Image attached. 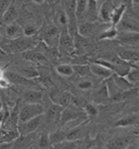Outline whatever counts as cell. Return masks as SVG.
Listing matches in <instances>:
<instances>
[{
	"label": "cell",
	"mask_w": 139,
	"mask_h": 149,
	"mask_svg": "<svg viewBox=\"0 0 139 149\" xmlns=\"http://www.w3.org/2000/svg\"><path fill=\"white\" fill-rule=\"evenodd\" d=\"M39 39L36 36L32 37H22L16 38V39H10V41H7L2 45L1 49L5 54H17V52H24L29 49H32L33 47H36Z\"/></svg>",
	"instance_id": "1"
},
{
	"label": "cell",
	"mask_w": 139,
	"mask_h": 149,
	"mask_svg": "<svg viewBox=\"0 0 139 149\" xmlns=\"http://www.w3.org/2000/svg\"><path fill=\"white\" fill-rule=\"evenodd\" d=\"M39 36L41 41L49 48H57L60 37V29L54 22L44 24L39 29Z\"/></svg>",
	"instance_id": "2"
},
{
	"label": "cell",
	"mask_w": 139,
	"mask_h": 149,
	"mask_svg": "<svg viewBox=\"0 0 139 149\" xmlns=\"http://www.w3.org/2000/svg\"><path fill=\"white\" fill-rule=\"evenodd\" d=\"M44 109L41 104H26L19 110V121H26L29 119L44 115Z\"/></svg>",
	"instance_id": "3"
},
{
	"label": "cell",
	"mask_w": 139,
	"mask_h": 149,
	"mask_svg": "<svg viewBox=\"0 0 139 149\" xmlns=\"http://www.w3.org/2000/svg\"><path fill=\"white\" fill-rule=\"evenodd\" d=\"M41 119H42V115L33 117L26 121H19L17 125V130L20 136H28L30 134H33L41 124Z\"/></svg>",
	"instance_id": "4"
},
{
	"label": "cell",
	"mask_w": 139,
	"mask_h": 149,
	"mask_svg": "<svg viewBox=\"0 0 139 149\" xmlns=\"http://www.w3.org/2000/svg\"><path fill=\"white\" fill-rule=\"evenodd\" d=\"M57 48L60 52H63L66 55H70L75 51L74 38L69 33V31H60V37H59Z\"/></svg>",
	"instance_id": "5"
},
{
	"label": "cell",
	"mask_w": 139,
	"mask_h": 149,
	"mask_svg": "<svg viewBox=\"0 0 139 149\" xmlns=\"http://www.w3.org/2000/svg\"><path fill=\"white\" fill-rule=\"evenodd\" d=\"M83 116H86V113H83V111H80L77 107L76 108H71L70 106H68V107L63 109L59 123L61 125H67L68 123H71V121L82 119Z\"/></svg>",
	"instance_id": "6"
},
{
	"label": "cell",
	"mask_w": 139,
	"mask_h": 149,
	"mask_svg": "<svg viewBox=\"0 0 139 149\" xmlns=\"http://www.w3.org/2000/svg\"><path fill=\"white\" fill-rule=\"evenodd\" d=\"M118 40L120 44L126 46V47H137L138 46L139 36L138 32L136 31H119V33H117Z\"/></svg>",
	"instance_id": "7"
},
{
	"label": "cell",
	"mask_w": 139,
	"mask_h": 149,
	"mask_svg": "<svg viewBox=\"0 0 139 149\" xmlns=\"http://www.w3.org/2000/svg\"><path fill=\"white\" fill-rule=\"evenodd\" d=\"M22 57L28 61L37 62V63H44V62L48 61V57L44 55V51H41L40 49L37 50V48H35V47L32 49L24 51Z\"/></svg>",
	"instance_id": "8"
},
{
	"label": "cell",
	"mask_w": 139,
	"mask_h": 149,
	"mask_svg": "<svg viewBox=\"0 0 139 149\" xmlns=\"http://www.w3.org/2000/svg\"><path fill=\"white\" fill-rule=\"evenodd\" d=\"M116 27H118L117 30L119 31H136V32H138V19H135L133 17H126L124 15Z\"/></svg>",
	"instance_id": "9"
},
{
	"label": "cell",
	"mask_w": 139,
	"mask_h": 149,
	"mask_svg": "<svg viewBox=\"0 0 139 149\" xmlns=\"http://www.w3.org/2000/svg\"><path fill=\"white\" fill-rule=\"evenodd\" d=\"M89 70H90V74L92 76H95L99 79H102V80H106L108 78H110L114 74L111 70H109L106 67L101 66L99 63H96V62H91L89 65Z\"/></svg>",
	"instance_id": "10"
},
{
	"label": "cell",
	"mask_w": 139,
	"mask_h": 149,
	"mask_svg": "<svg viewBox=\"0 0 139 149\" xmlns=\"http://www.w3.org/2000/svg\"><path fill=\"white\" fill-rule=\"evenodd\" d=\"M5 35L9 40L22 37L24 36V28L17 21H13L10 24H7L6 28H5Z\"/></svg>",
	"instance_id": "11"
},
{
	"label": "cell",
	"mask_w": 139,
	"mask_h": 149,
	"mask_svg": "<svg viewBox=\"0 0 139 149\" xmlns=\"http://www.w3.org/2000/svg\"><path fill=\"white\" fill-rule=\"evenodd\" d=\"M97 2L98 1H96V0H88L87 1V7H86V11L83 15V17H85L83 20L95 22L98 19V5H97Z\"/></svg>",
	"instance_id": "12"
},
{
	"label": "cell",
	"mask_w": 139,
	"mask_h": 149,
	"mask_svg": "<svg viewBox=\"0 0 139 149\" xmlns=\"http://www.w3.org/2000/svg\"><path fill=\"white\" fill-rule=\"evenodd\" d=\"M114 8L115 6L111 0H104L101 7L98 8V18H100L104 21H109Z\"/></svg>",
	"instance_id": "13"
},
{
	"label": "cell",
	"mask_w": 139,
	"mask_h": 149,
	"mask_svg": "<svg viewBox=\"0 0 139 149\" xmlns=\"http://www.w3.org/2000/svg\"><path fill=\"white\" fill-rule=\"evenodd\" d=\"M133 141V138L128 136H120L117 138H114L111 141L106 145L107 148H116V149H124L128 148Z\"/></svg>",
	"instance_id": "14"
},
{
	"label": "cell",
	"mask_w": 139,
	"mask_h": 149,
	"mask_svg": "<svg viewBox=\"0 0 139 149\" xmlns=\"http://www.w3.org/2000/svg\"><path fill=\"white\" fill-rule=\"evenodd\" d=\"M22 100L26 104H41L42 101V93L35 89L26 90L22 93Z\"/></svg>",
	"instance_id": "15"
},
{
	"label": "cell",
	"mask_w": 139,
	"mask_h": 149,
	"mask_svg": "<svg viewBox=\"0 0 139 149\" xmlns=\"http://www.w3.org/2000/svg\"><path fill=\"white\" fill-rule=\"evenodd\" d=\"M138 95V87L135 86V87L130 88V89H127V90H119L118 93H116L115 95L110 96L109 100L110 101H122V100H126L133 96H137Z\"/></svg>",
	"instance_id": "16"
},
{
	"label": "cell",
	"mask_w": 139,
	"mask_h": 149,
	"mask_svg": "<svg viewBox=\"0 0 139 149\" xmlns=\"http://www.w3.org/2000/svg\"><path fill=\"white\" fill-rule=\"evenodd\" d=\"M55 25L60 29V31H68V16L65 9H58L55 13Z\"/></svg>",
	"instance_id": "17"
},
{
	"label": "cell",
	"mask_w": 139,
	"mask_h": 149,
	"mask_svg": "<svg viewBox=\"0 0 139 149\" xmlns=\"http://www.w3.org/2000/svg\"><path fill=\"white\" fill-rule=\"evenodd\" d=\"M63 107L58 105L56 102H54L52 105L48 108V110L46 111V118L48 121H52V123H59L60 120V115L63 111Z\"/></svg>",
	"instance_id": "18"
},
{
	"label": "cell",
	"mask_w": 139,
	"mask_h": 149,
	"mask_svg": "<svg viewBox=\"0 0 139 149\" xmlns=\"http://www.w3.org/2000/svg\"><path fill=\"white\" fill-rule=\"evenodd\" d=\"M77 32L79 35H81L83 37H89L92 31L95 29V24L91 21H87V20H81L79 22H77Z\"/></svg>",
	"instance_id": "19"
},
{
	"label": "cell",
	"mask_w": 139,
	"mask_h": 149,
	"mask_svg": "<svg viewBox=\"0 0 139 149\" xmlns=\"http://www.w3.org/2000/svg\"><path fill=\"white\" fill-rule=\"evenodd\" d=\"M118 57L120 59L125 60L128 63L129 62H138V51L135 49H120L118 52Z\"/></svg>",
	"instance_id": "20"
},
{
	"label": "cell",
	"mask_w": 139,
	"mask_h": 149,
	"mask_svg": "<svg viewBox=\"0 0 139 149\" xmlns=\"http://www.w3.org/2000/svg\"><path fill=\"white\" fill-rule=\"evenodd\" d=\"M1 18H2V22H5L6 25L13 22V21H16L17 18H18V9H17V7L13 5V3H10V6L6 9V11L2 13Z\"/></svg>",
	"instance_id": "21"
},
{
	"label": "cell",
	"mask_w": 139,
	"mask_h": 149,
	"mask_svg": "<svg viewBox=\"0 0 139 149\" xmlns=\"http://www.w3.org/2000/svg\"><path fill=\"white\" fill-rule=\"evenodd\" d=\"M109 100V93H108L106 82H104L95 93V104H106Z\"/></svg>",
	"instance_id": "22"
},
{
	"label": "cell",
	"mask_w": 139,
	"mask_h": 149,
	"mask_svg": "<svg viewBox=\"0 0 139 149\" xmlns=\"http://www.w3.org/2000/svg\"><path fill=\"white\" fill-rule=\"evenodd\" d=\"M82 134H83V124L80 123L66 132V140H79L80 138H82Z\"/></svg>",
	"instance_id": "23"
},
{
	"label": "cell",
	"mask_w": 139,
	"mask_h": 149,
	"mask_svg": "<svg viewBox=\"0 0 139 149\" xmlns=\"http://www.w3.org/2000/svg\"><path fill=\"white\" fill-rule=\"evenodd\" d=\"M127 10V7L125 5H119V6L115 7L114 10H113V13H111V16H110V22H111V26H117V24L119 22V20L121 19V17L125 15Z\"/></svg>",
	"instance_id": "24"
},
{
	"label": "cell",
	"mask_w": 139,
	"mask_h": 149,
	"mask_svg": "<svg viewBox=\"0 0 139 149\" xmlns=\"http://www.w3.org/2000/svg\"><path fill=\"white\" fill-rule=\"evenodd\" d=\"M111 77H113V80H114V82L116 84V86L118 87L119 90H127V89H130V88L137 86V85L130 84L124 76H119V74H113Z\"/></svg>",
	"instance_id": "25"
},
{
	"label": "cell",
	"mask_w": 139,
	"mask_h": 149,
	"mask_svg": "<svg viewBox=\"0 0 139 149\" xmlns=\"http://www.w3.org/2000/svg\"><path fill=\"white\" fill-rule=\"evenodd\" d=\"M137 124H138V115L133 113V115H129V116L118 119L115 126L116 127H130Z\"/></svg>",
	"instance_id": "26"
},
{
	"label": "cell",
	"mask_w": 139,
	"mask_h": 149,
	"mask_svg": "<svg viewBox=\"0 0 139 149\" xmlns=\"http://www.w3.org/2000/svg\"><path fill=\"white\" fill-rule=\"evenodd\" d=\"M72 101H74V96H72V93H69V91H63V93H60L58 95L56 104L60 105L63 108H66V107H68V106L71 105Z\"/></svg>",
	"instance_id": "27"
},
{
	"label": "cell",
	"mask_w": 139,
	"mask_h": 149,
	"mask_svg": "<svg viewBox=\"0 0 139 149\" xmlns=\"http://www.w3.org/2000/svg\"><path fill=\"white\" fill-rule=\"evenodd\" d=\"M87 1L88 0H76L75 1V13H76L77 22L83 20V15L86 11Z\"/></svg>",
	"instance_id": "28"
},
{
	"label": "cell",
	"mask_w": 139,
	"mask_h": 149,
	"mask_svg": "<svg viewBox=\"0 0 139 149\" xmlns=\"http://www.w3.org/2000/svg\"><path fill=\"white\" fill-rule=\"evenodd\" d=\"M117 33H118L117 27L110 26L109 28L105 29L104 31H101L98 39H99V40H110V39H115V38H117Z\"/></svg>",
	"instance_id": "29"
},
{
	"label": "cell",
	"mask_w": 139,
	"mask_h": 149,
	"mask_svg": "<svg viewBox=\"0 0 139 149\" xmlns=\"http://www.w3.org/2000/svg\"><path fill=\"white\" fill-rule=\"evenodd\" d=\"M48 136H49V141H50V145L51 147H52L54 145L66 140V131L56 130L54 131V132H51V134H49Z\"/></svg>",
	"instance_id": "30"
},
{
	"label": "cell",
	"mask_w": 139,
	"mask_h": 149,
	"mask_svg": "<svg viewBox=\"0 0 139 149\" xmlns=\"http://www.w3.org/2000/svg\"><path fill=\"white\" fill-rule=\"evenodd\" d=\"M56 71L63 77H71L72 74H75L74 72V67L69 63H61V65L57 66Z\"/></svg>",
	"instance_id": "31"
},
{
	"label": "cell",
	"mask_w": 139,
	"mask_h": 149,
	"mask_svg": "<svg viewBox=\"0 0 139 149\" xmlns=\"http://www.w3.org/2000/svg\"><path fill=\"white\" fill-rule=\"evenodd\" d=\"M72 67H74V72H76L81 77H87L90 74L89 63H77Z\"/></svg>",
	"instance_id": "32"
},
{
	"label": "cell",
	"mask_w": 139,
	"mask_h": 149,
	"mask_svg": "<svg viewBox=\"0 0 139 149\" xmlns=\"http://www.w3.org/2000/svg\"><path fill=\"white\" fill-rule=\"evenodd\" d=\"M124 77H125V78H126L127 80L129 81L130 84H133V85H137V84H138V80H139L138 68H130L129 69V71H128Z\"/></svg>",
	"instance_id": "33"
},
{
	"label": "cell",
	"mask_w": 139,
	"mask_h": 149,
	"mask_svg": "<svg viewBox=\"0 0 139 149\" xmlns=\"http://www.w3.org/2000/svg\"><path fill=\"white\" fill-rule=\"evenodd\" d=\"M22 28H24V36H27V37L36 36L39 31V28L36 25H33V24H28V25L22 27Z\"/></svg>",
	"instance_id": "34"
},
{
	"label": "cell",
	"mask_w": 139,
	"mask_h": 149,
	"mask_svg": "<svg viewBox=\"0 0 139 149\" xmlns=\"http://www.w3.org/2000/svg\"><path fill=\"white\" fill-rule=\"evenodd\" d=\"M83 109H85L86 116H88V117H96L98 115V107L96 106V104H91V102L86 104Z\"/></svg>",
	"instance_id": "35"
},
{
	"label": "cell",
	"mask_w": 139,
	"mask_h": 149,
	"mask_svg": "<svg viewBox=\"0 0 139 149\" xmlns=\"http://www.w3.org/2000/svg\"><path fill=\"white\" fill-rule=\"evenodd\" d=\"M77 87L78 89H80L82 91H88V90H91L94 88V82L89 79H83V80L79 81L77 84Z\"/></svg>",
	"instance_id": "36"
},
{
	"label": "cell",
	"mask_w": 139,
	"mask_h": 149,
	"mask_svg": "<svg viewBox=\"0 0 139 149\" xmlns=\"http://www.w3.org/2000/svg\"><path fill=\"white\" fill-rule=\"evenodd\" d=\"M38 147L39 148H48V147H51L48 134L42 132V134L40 135V137H39V141H38Z\"/></svg>",
	"instance_id": "37"
},
{
	"label": "cell",
	"mask_w": 139,
	"mask_h": 149,
	"mask_svg": "<svg viewBox=\"0 0 139 149\" xmlns=\"http://www.w3.org/2000/svg\"><path fill=\"white\" fill-rule=\"evenodd\" d=\"M10 3H11V0H0V17L6 11L7 8L10 6Z\"/></svg>",
	"instance_id": "38"
},
{
	"label": "cell",
	"mask_w": 139,
	"mask_h": 149,
	"mask_svg": "<svg viewBox=\"0 0 139 149\" xmlns=\"http://www.w3.org/2000/svg\"><path fill=\"white\" fill-rule=\"evenodd\" d=\"M9 85H10V81L8 80L5 76L2 78H0V88H8Z\"/></svg>",
	"instance_id": "39"
},
{
	"label": "cell",
	"mask_w": 139,
	"mask_h": 149,
	"mask_svg": "<svg viewBox=\"0 0 139 149\" xmlns=\"http://www.w3.org/2000/svg\"><path fill=\"white\" fill-rule=\"evenodd\" d=\"M131 5H133V9L135 11H138L139 6V0H131Z\"/></svg>",
	"instance_id": "40"
},
{
	"label": "cell",
	"mask_w": 139,
	"mask_h": 149,
	"mask_svg": "<svg viewBox=\"0 0 139 149\" xmlns=\"http://www.w3.org/2000/svg\"><path fill=\"white\" fill-rule=\"evenodd\" d=\"M46 0H32V2H35L36 5H41V3H44Z\"/></svg>",
	"instance_id": "41"
},
{
	"label": "cell",
	"mask_w": 139,
	"mask_h": 149,
	"mask_svg": "<svg viewBox=\"0 0 139 149\" xmlns=\"http://www.w3.org/2000/svg\"><path fill=\"white\" fill-rule=\"evenodd\" d=\"M3 76H5V72H3V71H2L1 69H0V78H2Z\"/></svg>",
	"instance_id": "42"
},
{
	"label": "cell",
	"mask_w": 139,
	"mask_h": 149,
	"mask_svg": "<svg viewBox=\"0 0 139 149\" xmlns=\"http://www.w3.org/2000/svg\"><path fill=\"white\" fill-rule=\"evenodd\" d=\"M3 55H5V52H3V51H2V49L0 48V57H1V56H3Z\"/></svg>",
	"instance_id": "43"
},
{
	"label": "cell",
	"mask_w": 139,
	"mask_h": 149,
	"mask_svg": "<svg viewBox=\"0 0 139 149\" xmlns=\"http://www.w3.org/2000/svg\"><path fill=\"white\" fill-rule=\"evenodd\" d=\"M2 39H3V37H2V35H1V33H0V42H1V41H2Z\"/></svg>",
	"instance_id": "44"
},
{
	"label": "cell",
	"mask_w": 139,
	"mask_h": 149,
	"mask_svg": "<svg viewBox=\"0 0 139 149\" xmlns=\"http://www.w3.org/2000/svg\"><path fill=\"white\" fill-rule=\"evenodd\" d=\"M54 1H56V0H48V2H49V3H52Z\"/></svg>",
	"instance_id": "45"
},
{
	"label": "cell",
	"mask_w": 139,
	"mask_h": 149,
	"mask_svg": "<svg viewBox=\"0 0 139 149\" xmlns=\"http://www.w3.org/2000/svg\"><path fill=\"white\" fill-rule=\"evenodd\" d=\"M96 1H99V0H96Z\"/></svg>",
	"instance_id": "46"
}]
</instances>
